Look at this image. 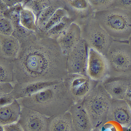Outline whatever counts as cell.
I'll list each match as a JSON object with an SVG mask.
<instances>
[{
  "label": "cell",
  "mask_w": 131,
  "mask_h": 131,
  "mask_svg": "<svg viewBox=\"0 0 131 131\" xmlns=\"http://www.w3.org/2000/svg\"><path fill=\"white\" fill-rule=\"evenodd\" d=\"M30 42L20 48L14 64L15 83L63 80L68 75L67 56L56 39ZM14 83V84H15Z\"/></svg>",
  "instance_id": "cell-1"
},
{
  "label": "cell",
  "mask_w": 131,
  "mask_h": 131,
  "mask_svg": "<svg viewBox=\"0 0 131 131\" xmlns=\"http://www.w3.org/2000/svg\"><path fill=\"white\" fill-rule=\"evenodd\" d=\"M115 0H89L94 12L103 11L112 7Z\"/></svg>",
  "instance_id": "cell-26"
},
{
  "label": "cell",
  "mask_w": 131,
  "mask_h": 131,
  "mask_svg": "<svg viewBox=\"0 0 131 131\" xmlns=\"http://www.w3.org/2000/svg\"><path fill=\"white\" fill-rule=\"evenodd\" d=\"M17 100L21 107L34 109L49 117L68 112L75 103L63 80Z\"/></svg>",
  "instance_id": "cell-2"
},
{
  "label": "cell",
  "mask_w": 131,
  "mask_h": 131,
  "mask_svg": "<svg viewBox=\"0 0 131 131\" xmlns=\"http://www.w3.org/2000/svg\"><path fill=\"white\" fill-rule=\"evenodd\" d=\"M82 39L89 48L93 49L104 56L114 41L93 16L79 25Z\"/></svg>",
  "instance_id": "cell-6"
},
{
  "label": "cell",
  "mask_w": 131,
  "mask_h": 131,
  "mask_svg": "<svg viewBox=\"0 0 131 131\" xmlns=\"http://www.w3.org/2000/svg\"><path fill=\"white\" fill-rule=\"evenodd\" d=\"M74 22V19L69 15L65 17L47 32L48 37L56 40L65 32L72 23Z\"/></svg>",
  "instance_id": "cell-22"
},
{
  "label": "cell",
  "mask_w": 131,
  "mask_h": 131,
  "mask_svg": "<svg viewBox=\"0 0 131 131\" xmlns=\"http://www.w3.org/2000/svg\"><path fill=\"white\" fill-rule=\"evenodd\" d=\"M21 107L15 99L8 104L0 107V125L4 126L17 122L20 117Z\"/></svg>",
  "instance_id": "cell-18"
},
{
  "label": "cell",
  "mask_w": 131,
  "mask_h": 131,
  "mask_svg": "<svg viewBox=\"0 0 131 131\" xmlns=\"http://www.w3.org/2000/svg\"><path fill=\"white\" fill-rule=\"evenodd\" d=\"M86 74L92 79L98 82H102L108 77L105 57L91 48H89Z\"/></svg>",
  "instance_id": "cell-11"
},
{
  "label": "cell",
  "mask_w": 131,
  "mask_h": 131,
  "mask_svg": "<svg viewBox=\"0 0 131 131\" xmlns=\"http://www.w3.org/2000/svg\"><path fill=\"white\" fill-rule=\"evenodd\" d=\"M82 101L75 103L69 111L72 122L76 131H91L93 127Z\"/></svg>",
  "instance_id": "cell-15"
},
{
  "label": "cell",
  "mask_w": 131,
  "mask_h": 131,
  "mask_svg": "<svg viewBox=\"0 0 131 131\" xmlns=\"http://www.w3.org/2000/svg\"><path fill=\"white\" fill-rule=\"evenodd\" d=\"M125 100L126 101L129 107L131 110V98ZM129 129L131 130V127Z\"/></svg>",
  "instance_id": "cell-32"
},
{
  "label": "cell",
  "mask_w": 131,
  "mask_h": 131,
  "mask_svg": "<svg viewBox=\"0 0 131 131\" xmlns=\"http://www.w3.org/2000/svg\"><path fill=\"white\" fill-rule=\"evenodd\" d=\"M36 17L30 10L25 8H22L20 13V24L23 27L31 31H36Z\"/></svg>",
  "instance_id": "cell-23"
},
{
  "label": "cell",
  "mask_w": 131,
  "mask_h": 131,
  "mask_svg": "<svg viewBox=\"0 0 131 131\" xmlns=\"http://www.w3.org/2000/svg\"><path fill=\"white\" fill-rule=\"evenodd\" d=\"M112 7L131 12V0H115Z\"/></svg>",
  "instance_id": "cell-29"
},
{
  "label": "cell",
  "mask_w": 131,
  "mask_h": 131,
  "mask_svg": "<svg viewBox=\"0 0 131 131\" xmlns=\"http://www.w3.org/2000/svg\"><path fill=\"white\" fill-rule=\"evenodd\" d=\"M21 107L17 122L24 131H46L49 117L34 109Z\"/></svg>",
  "instance_id": "cell-10"
},
{
  "label": "cell",
  "mask_w": 131,
  "mask_h": 131,
  "mask_svg": "<svg viewBox=\"0 0 131 131\" xmlns=\"http://www.w3.org/2000/svg\"><path fill=\"white\" fill-rule=\"evenodd\" d=\"M68 15L79 25L93 16L94 12L88 0H65Z\"/></svg>",
  "instance_id": "cell-13"
},
{
  "label": "cell",
  "mask_w": 131,
  "mask_h": 131,
  "mask_svg": "<svg viewBox=\"0 0 131 131\" xmlns=\"http://www.w3.org/2000/svg\"><path fill=\"white\" fill-rule=\"evenodd\" d=\"M65 6V0H54L51 5L41 12L36 18L37 27L43 30L55 12L59 9L64 8Z\"/></svg>",
  "instance_id": "cell-20"
},
{
  "label": "cell",
  "mask_w": 131,
  "mask_h": 131,
  "mask_svg": "<svg viewBox=\"0 0 131 131\" xmlns=\"http://www.w3.org/2000/svg\"><path fill=\"white\" fill-rule=\"evenodd\" d=\"M89 48L85 41L81 39L67 56L68 74H86Z\"/></svg>",
  "instance_id": "cell-8"
},
{
  "label": "cell",
  "mask_w": 131,
  "mask_h": 131,
  "mask_svg": "<svg viewBox=\"0 0 131 131\" xmlns=\"http://www.w3.org/2000/svg\"><path fill=\"white\" fill-rule=\"evenodd\" d=\"M93 16L114 41H127L131 37V12L111 7Z\"/></svg>",
  "instance_id": "cell-3"
},
{
  "label": "cell",
  "mask_w": 131,
  "mask_h": 131,
  "mask_svg": "<svg viewBox=\"0 0 131 131\" xmlns=\"http://www.w3.org/2000/svg\"><path fill=\"white\" fill-rule=\"evenodd\" d=\"M68 15V12L65 8L58 9L52 16L43 30L47 32L58 24L63 18Z\"/></svg>",
  "instance_id": "cell-25"
},
{
  "label": "cell",
  "mask_w": 131,
  "mask_h": 131,
  "mask_svg": "<svg viewBox=\"0 0 131 131\" xmlns=\"http://www.w3.org/2000/svg\"><path fill=\"white\" fill-rule=\"evenodd\" d=\"M63 81L75 103L82 101L98 83L82 74H68Z\"/></svg>",
  "instance_id": "cell-7"
},
{
  "label": "cell",
  "mask_w": 131,
  "mask_h": 131,
  "mask_svg": "<svg viewBox=\"0 0 131 131\" xmlns=\"http://www.w3.org/2000/svg\"><path fill=\"white\" fill-rule=\"evenodd\" d=\"M113 99L98 82L82 103L88 114L93 128L101 129L107 123V117Z\"/></svg>",
  "instance_id": "cell-4"
},
{
  "label": "cell",
  "mask_w": 131,
  "mask_h": 131,
  "mask_svg": "<svg viewBox=\"0 0 131 131\" xmlns=\"http://www.w3.org/2000/svg\"><path fill=\"white\" fill-rule=\"evenodd\" d=\"M102 83L113 100L131 98V76H108Z\"/></svg>",
  "instance_id": "cell-9"
},
{
  "label": "cell",
  "mask_w": 131,
  "mask_h": 131,
  "mask_svg": "<svg viewBox=\"0 0 131 131\" xmlns=\"http://www.w3.org/2000/svg\"><path fill=\"white\" fill-rule=\"evenodd\" d=\"M104 57L108 77L131 76V46L128 41L114 40Z\"/></svg>",
  "instance_id": "cell-5"
},
{
  "label": "cell",
  "mask_w": 131,
  "mask_h": 131,
  "mask_svg": "<svg viewBox=\"0 0 131 131\" xmlns=\"http://www.w3.org/2000/svg\"><path fill=\"white\" fill-rule=\"evenodd\" d=\"M0 82L15 83L13 61L0 58Z\"/></svg>",
  "instance_id": "cell-21"
},
{
  "label": "cell",
  "mask_w": 131,
  "mask_h": 131,
  "mask_svg": "<svg viewBox=\"0 0 131 131\" xmlns=\"http://www.w3.org/2000/svg\"><path fill=\"white\" fill-rule=\"evenodd\" d=\"M2 126L3 131H24L17 122Z\"/></svg>",
  "instance_id": "cell-31"
},
{
  "label": "cell",
  "mask_w": 131,
  "mask_h": 131,
  "mask_svg": "<svg viewBox=\"0 0 131 131\" xmlns=\"http://www.w3.org/2000/svg\"><path fill=\"white\" fill-rule=\"evenodd\" d=\"M54 0H31L26 3L24 8L31 10L36 18L43 10L51 5Z\"/></svg>",
  "instance_id": "cell-24"
},
{
  "label": "cell",
  "mask_w": 131,
  "mask_h": 131,
  "mask_svg": "<svg viewBox=\"0 0 131 131\" xmlns=\"http://www.w3.org/2000/svg\"><path fill=\"white\" fill-rule=\"evenodd\" d=\"M111 122L127 129L131 127V110L125 100H113L107 117V123Z\"/></svg>",
  "instance_id": "cell-12"
},
{
  "label": "cell",
  "mask_w": 131,
  "mask_h": 131,
  "mask_svg": "<svg viewBox=\"0 0 131 131\" xmlns=\"http://www.w3.org/2000/svg\"><path fill=\"white\" fill-rule=\"evenodd\" d=\"M14 88L10 83L0 82V97L11 94Z\"/></svg>",
  "instance_id": "cell-30"
},
{
  "label": "cell",
  "mask_w": 131,
  "mask_h": 131,
  "mask_svg": "<svg viewBox=\"0 0 131 131\" xmlns=\"http://www.w3.org/2000/svg\"><path fill=\"white\" fill-rule=\"evenodd\" d=\"M59 81L41 82L25 84L15 83L11 94L14 98L17 100L30 96Z\"/></svg>",
  "instance_id": "cell-16"
},
{
  "label": "cell",
  "mask_w": 131,
  "mask_h": 131,
  "mask_svg": "<svg viewBox=\"0 0 131 131\" xmlns=\"http://www.w3.org/2000/svg\"><path fill=\"white\" fill-rule=\"evenodd\" d=\"M128 131H131V130H129Z\"/></svg>",
  "instance_id": "cell-35"
},
{
  "label": "cell",
  "mask_w": 131,
  "mask_h": 131,
  "mask_svg": "<svg viewBox=\"0 0 131 131\" xmlns=\"http://www.w3.org/2000/svg\"><path fill=\"white\" fill-rule=\"evenodd\" d=\"M128 42L129 44L131 46V37H130V38L129 39Z\"/></svg>",
  "instance_id": "cell-34"
},
{
  "label": "cell",
  "mask_w": 131,
  "mask_h": 131,
  "mask_svg": "<svg viewBox=\"0 0 131 131\" xmlns=\"http://www.w3.org/2000/svg\"><path fill=\"white\" fill-rule=\"evenodd\" d=\"M91 131H101V130L99 128H93Z\"/></svg>",
  "instance_id": "cell-33"
},
{
  "label": "cell",
  "mask_w": 131,
  "mask_h": 131,
  "mask_svg": "<svg viewBox=\"0 0 131 131\" xmlns=\"http://www.w3.org/2000/svg\"><path fill=\"white\" fill-rule=\"evenodd\" d=\"M82 39L80 27L73 22L56 39L64 53L67 56Z\"/></svg>",
  "instance_id": "cell-14"
},
{
  "label": "cell",
  "mask_w": 131,
  "mask_h": 131,
  "mask_svg": "<svg viewBox=\"0 0 131 131\" xmlns=\"http://www.w3.org/2000/svg\"><path fill=\"white\" fill-rule=\"evenodd\" d=\"M46 131H76L69 111L50 117Z\"/></svg>",
  "instance_id": "cell-19"
},
{
  "label": "cell",
  "mask_w": 131,
  "mask_h": 131,
  "mask_svg": "<svg viewBox=\"0 0 131 131\" xmlns=\"http://www.w3.org/2000/svg\"><path fill=\"white\" fill-rule=\"evenodd\" d=\"M14 31L13 24L7 17L4 16H0V35L5 36H10Z\"/></svg>",
  "instance_id": "cell-27"
},
{
  "label": "cell",
  "mask_w": 131,
  "mask_h": 131,
  "mask_svg": "<svg viewBox=\"0 0 131 131\" xmlns=\"http://www.w3.org/2000/svg\"><path fill=\"white\" fill-rule=\"evenodd\" d=\"M20 6L16 5L9 12L8 18L12 22L14 27L20 24V13L22 8Z\"/></svg>",
  "instance_id": "cell-28"
},
{
  "label": "cell",
  "mask_w": 131,
  "mask_h": 131,
  "mask_svg": "<svg viewBox=\"0 0 131 131\" xmlns=\"http://www.w3.org/2000/svg\"><path fill=\"white\" fill-rule=\"evenodd\" d=\"M0 36V58L13 61L20 49L19 40L12 35Z\"/></svg>",
  "instance_id": "cell-17"
}]
</instances>
